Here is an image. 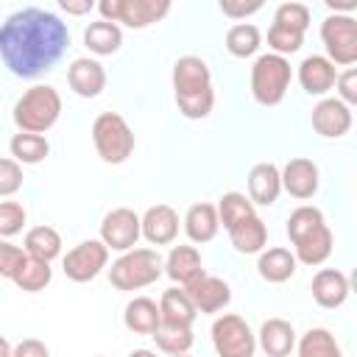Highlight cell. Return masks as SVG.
Listing matches in <instances>:
<instances>
[{"instance_id": "obj_1", "label": "cell", "mask_w": 357, "mask_h": 357, "mask_svg": "<svg viewBox=\"0 0 357 357\" xmlns=\"http://www.w3.org/2000/svg\"><path fill=\"white\" fill-rule=\"evenodd\" d=\"M70 31L53 11L22 8L0 25V59L17 78H36L64 56Z\"/></svg>"}, {"instance_id": "obj_2", "label": "cell", "mask_w": 357, "mask_h": 357, "mask_svg": "<svg viewBox=\"0 0 357 357\" xmlns=\"http://www.w3.org/2000/svg\"><path fill=\"white\" fill-rule=\"evenodd\" d=\"M173 95L176 106L187 120H204L209 117L215 106V89H212V73L209 64L201 56H181L173 64Z\"/></svg>"}, {"instance_id": "obj_3", "label": "cell", "mask_w": 357, "mask_h": 357, "mask_svg": "<svg viewBox=\"0 0 357 357\" xmlns=\"http://www.w3.org/2000/svg\"><path fill=\"white\" fill-rule=\"evenodd\" d=\"M287 237L293 243V254L304 265H324L332 254V231L318 206H296L287 218Z\"/></svg>"}, {"instance_id": "obj_4", "label": "cell", "mask_w": 357, "mask_h": 357, "mask_svg": "<svg viewBox=\"0 0 357 357\" xmlns=\"http://www.w3.org/2000/svg\"><path fill=\"white\" fill-rule=\"evenodd\" d=\"M165 273V259L153 248H126L109 268L112 287L131 293L153 284Z\"/></svg>"}, {"instance_id": "obj_5", "label": "cell", "mask_w": 357, "mask_h": 357, "mask_svg": "<svg viewBox=\"0 0 357 357\" xmlns=\"http://www.w3.org/2000/svg\"><path fill=\"white\" fill-rule=\"evenodd\" d=\"M61 114V95L47 84H33L14 103V123L20 131L45 134Z\"/></svg>"}, {"instance_id": "obj_6", "label": "cell", "mask_w": 357, "mask_h": 357, "mask_svg": "<svg viewBox=\"0 0 357 357\" xmlns=\"http://www.w3.org/2000/svg\"><path fill=\"white\" fill-rule=\"evenodd\" d=\"M293 81L290 61L279 53H262L251 64V95L259 106H279Z\"/></svg>"}, {"instance_id": "obj_7", "label": "cell", "mask_w": 357, "mask_h": 357, "mask_svg": "<svg viewBox=\"0 0 357 357\" xmlns=\"http://www.w3.org/2000/svg\"><path fill=\"white\" fill-rule=\"evenodd\" d=\"M92 142L106 165H123L134 153V131L117 112H103L92 123Z\"/></svg>"}, {"instance_id": "obj_8", "label": "cell", "mask_w": 357, "mask_h": 357, "mask_svg": "<svg viewBox=\"0 0 357 357\" xmlns=\"http://www.w3.org/2000/svg\"><path fill=\"white\" fill-rule=\"evenodd\" d=\"M321 39L332 64L351 67L357 61V20L351 14H329L321 22Z\"/></svg>"}, {"instance_id": "obj_9", "label": "cell", "mask_w": 357, "mask_h": 357, "mask_svg": "<svg viewBox=\"0 0 357 357\" xmlns=\"http://www.w3.org/2000/svg\"><path fill=\"white\" fill-rule=\"evenodd\" d=\"M212 346L220 357H251L257 351V335L240 315L223 312L212 324Z\"/></svg>"}, {"instance_id": "obj_10", "label": "cell", "mask_w": 357, "mask_h": 357, "mask_svg": "<svg viewBox=\"0 0 357 357\" xmlns=\"http://www.w3.org/2000/svg\"><path fill=\"white\" fill-rule=\"evenodd\" d=\"M109 262V248L103 240H84L75 248H70L61 259L64 276L73 282H92Z\"/></svg>"}, {"instance_id": "obj_11", "label": "cell", "mask_w": 357, "mask_h": 357, "mask_svg": "<svg viewBox=\"0 0 357 357\" xmlns=\"http://www.w3.org/2000/svg\"><path fill=\"white\" fill-rule=\"evenodd\" d=\"M142 237L139 231V215L128 206H117L112 212L103 215V223H100V240L106 243L109 251H126V248H134L137 240Z\"/></svg>"}, {"instance_id": "obj_12", "label": "cell", "mask_w": 357, "mask_h": 357, "mask_svg": "<svg viewBox=\"0 0 357 357\" xmlns=\"http://www.w3.org/2000/svg\"><path fill=\"white\" fill-rule=\"evenodd\" d=\"M181 287L187 290L192 307L198 312H204V315H215V312L226 310L229 301H231V287L223 279L209 276V273H198L192 282H187Z\"/></svg>"}, {"instance_id": "obj_13", "label": "cell", "mask_w": 357, "mask_h": 357, "mask_svg": "<svg viewBox=\"0 0 357 357\" xmlns=\"http://www.w3.org/2000/svg\"><path fill=\"white\" fill-rule=\"evenodd\" d=\"M312 128L326 139H340L351 128V106L340 98H324L312 106Z\"/></svg>"}, {"instance_id": "obj_14", "label": "cell", "mask_w": 357, "mask_h": 357, "mask_svg": "<svg viewBox=\"0 0 357 357\" xmlns=\"http://www.w3.org/2000/svg\"><path fill=\"white\" fill-rule=\"evenodd\" d=\"M139 231L153 245H170L178 237V212L167 204H153L139 218Z\"/></svg>"}, {"instance_id": "obj_15", "label": "cell", "mask_w": 357, "mask_h": 357, "mask_svg": "<svg viewBox=\"0 0 357 357\" xmlns=\"http://www.w3.org/2000/svg\"><path fill=\"white\" fill-rule=\"evenodd\" d=\"M279 176H282V190H287L298 201H307L318 192V165L312 159L296 156L279 170Z\"/></svg>"}, {"instance_id": "obj_16", "label": "cell", "mask_w": 357, "mask_h": 357, "mask_svg": "<svg viewBox=\"0 0 357 357\" xmlns=\"http://www.w3.org/2000/svg\"><path fill=\"white\" fill-rule=\"evenodd\" d=\"M67 84L81 98H98L106 89V70L98 59H75L67 67Z\"/></svg>"}, {"instance_id": "obj_17", "label": "cell", "mask_w": 357, "mask_h": 357, "mask_svg": "<svg viewBox=\"0 0 357 357\" xmlns=\"http://www.w3.org/2000/svg\"><path fill=\"white\" fill-rule=\"evenodd\" d=\"M312 298L324 310H335L349 298V279L337 268H321L312 276Z\"/></svg>"}, {"instance_id": "obj_18", "label": "cell", "mask_w": 357, "mask_h": 357, "mask_svg": "<svg viewBox=\"0 0 357 357\" xmlns=\"http://www.w3.org/2000/svg\"><path fill=\"white\" fill-rule=\"evenodd\" d=\"M337 70L326 56H307L298 64V84L307 95H326L335 86Z\"/></svg>"}, {"instance_id": "obj_19", "label": "cell", "mask_w": 357, "mask_h": 357, "mask_svg": "<svg viewBox=\"0 0 357 357\" xmlns=\"http://www.w3.org/2000/svg\"><path fill=\"white\" fill-rule=\"evenodd\" d=\"M282 192V176H279V167L273 162H259L251 167L248 173V198L251 204H259V206H271L276 204Z\"/></svg>"}, {"instance_id": "obj_20", "label": "cell", "mask_w": 357, "mask_h": 357, "mask_svg": "<svg viewBox=\"0 0 357 357\" xmlns=\"http://www.w3.org/2000/svg\"><path fill=\"white\" fill-rule=\"evenodd\" d=\"M257 343L268 357H287L296 349V329L284 318H268L259 326Z\"/></svg>"}, {"instance_id": "obj_21", "label": "cell", "mask_w": 357, "mask_h": 357, "mask_svg": "<svg viewBox=\"0 0 357 357\" xmlns=\"http://www.w3.org/2000/svg\"><path fill=\"white\" fill-rule=\"evenodd\" d=\"M229 237H231V245L240 251V254H259L268 243V229L262 223V218H257V212L240 218L237 223H231L229 229Z\"/></svg>"}, {"instance_id": "obj_22", "label": "cell", "mask_w": 357, "mask_h": 357, "mask_svg": "<svg viewBox=\"0 0 357 357\" xmlns=\"http://www.w3.org/2000/svg\"><path fill=\"white\" fill-rule=\"evenodd\" d=\"M296 254L290 248H282V245H273V248H262L259 251V259H257V271L265 282L271 284H282L287 282L293 273H296Z\"/></svg>"}, {"instance_id": "obj_23", "label": "cell", "mask_w": 357, "mask_h": 357, "mask_svg": "<svg viewBox=\"0 0 357 357\" xmlns=\"http://www.w3.org/2000/svg\"><path fill=\"white\" fill-rule=\"evenodd\" d=\"M218 229H220V220H218V206L215 204L201 201V204H192L187 209V215H184V231H187V237L192 243H209V240H215Z\"/></svg>"}, {"instance_id": "obj_24", "label": "cell", "mask_w": 357, "mask_h": 357, "mask_svg": "<svg viewBox=\"0 0 357 357\" xmlns=\"http://www.w3.org/2000/svg\"><path fill=\"white\" fill-rule=\"evenodd\" d=\"M159 315L165 326H192L198 310L192 307L184 287H170L159 298Z\"/></svg>"}, {"instance_id": "obj_25", "label": "cell", "mask_w": 357, "mask_h": 357, "mask_svg": "<svg viewBox=\"0 0 357 357\" xmlns=\"http://www.w3.org/2000/svg\"><path fill=\"white\" fill-rule=\"evenodd\" d=\"M123 324L128 332L134 335H153L156 326L162 324V315H159V304L148 296H137L126 304V312H123Z\"/></svg>"}, {"instance_id": "obj_26", "label": "cell", "mask_w": 357, "mask_h": 357, "mask_svg": "<svg viewBox=\"0 0 357 357\" xmlns=\"http://www.w3.org/2000/svg\"><path fill=\"white\" fill-rule=\"evenodd\" d=\"M165 273L176 282V284H187L192 282L198 273H204V262L195 245H173L167 259H165Z\"/></svg>"}, {"instance_id": "obj_27", "label": "cell", "mask_w": 357, "mask_h": 357, "mask_svg": "<svg viewBox=\"0 0 357 357\" xmlns=\"http://www.w3.org/2000/svg\"><path fill=\"white\" fill-rule=\"evenodd\" d=\"M50 279H53L50 262H47V259H39V257H31L28 251H25V259L17 265V271H14V276H11V282H14L20 290H25V293H39V290H45V287L50 284Z\"/></svg>"}, {"instance_id": "obj_28", "label": "cell", "mask_w": 357, "mask_h": 357, "mask_svg": "<svg viewBox=\"0 0 357 357\" xmlns=\"http://www.w3.org/2000/svg\"><path fill=\"white\" fill-rule=\"evenodd\" d=\"M84 45L95 53V56H112L120 50L123 45V31L117 22H109V20H98V22H89V28L84 31Z\"/></svg>"}, {"instance_id": "obj_29", "label": "cell", "mask_w": 357, "mask_h": 357, "mask_svg": "<svg viewBox=\"0 0 357 357\" xmlns=\"http://www.w3.org/2000/svg\"><path fill=\"white\" fill-rule=\"evenodd\" d=\"M170 3L173 0H128L123 25L137 28V31L148 28V25H153V22H159L170 14Z\"/></svg>"}, {"instance_id": "obj_30", "label": "cell", "mask_w": 357, "mask_h": 357, "mask_svg": "<svg viewBox=\"0 0 357 357\" xmlns=\"http://www.w3.org/2000/svg\"><path fill=\"white\" fill-rule=\"evenodd\" d=\"M8 151L11 156L20 162V165H39L47 153H50V145L42 134H33V131H20L11 137L8 142Z\"/></svg>"}, {"instance_id": "obj_31", "label": "cell", "mask_w": 357, "mask_h": 357, "mask_svg": "<svg viewBox=\"0 0 357 357\" xmlns=\"http://www.w3.org/2000/svg\"><path fill=\"white\" fill-rule=\"evenodd\" d=\"M293 351H298V357H340V346H337L335 335L324 326L307 329Z\"/></svg>"}, {"instance_id": "obj_32", "label": "cell", "mask_w": 357, "mask_h": 357, "mask_svg": "<svg viewBox=\"0 0 357 357\" xmlns=\"http://www.w3.org/2000/svg\"><path fill=\"white\" fill-rule=\"evenodd\" d=\"M22 248H25L31 257H39V259L53 262V259L61 254V234H59L53 226H33V229H28Z\"/></svg>"}, {"instance_id": "obj_33", "label": "cell", "mask_w": 357, "mask_h": 357, "mask_svg": "<svg viewBox=\"0 0 357 357\" xmlns=\"http://www.w3.org/2000/svg\"><path fill=\"white\" fill-rule=\"evenodd\" d=\"M262 45V33L257 25L251 22H237L226 31V50L234 56V59H248L259 50Z\"/></svg>"}, {"instance_id": "obj_34", "label": "cell", "mask_w": 357, "mask_h": 357, "mask_svg": "<svg viewBox=\"0 0 357 357\" xmlns=\"http://www.w3.org/2000/svg\"><path fill=\"white\" fill-rule=\"evenodd\" d=\"M156 349L165 354H187L192 349V326H165L159 324L151 335Z\"/></svg>"}, {"instance_id": "obj_35", "label": "cell", "mask_w": 357, "mask_h": 357, "mask_svg": "<svg viewBox=\"0 0 357 357\" xmlns=\"http://www.w3.org/2000/svg\"><path fill=\"white\" fill-rule=\"evenodd\" d=\"M251 212H254V204L243 192H223L218 201V220L223 223V229H229L231 223H237L240 218H245Z\"/></svg>"}, {"instance_id": "obj_36", "label": "cell", "mask_w": 357, "mask_h": 357, "mask_svg": "<svg viewBox=\"0 0 357 357\" xmlns=\"http://www.w3.org/2000/svg\"><path fill=\"white\" fill-rule=\"evenodd\" d=\"M301 45H304V31H296V28H287V25H279V22L271 25V31H268V47L273 53L287 56V53H296Z\"/></svg>"}, {"instance_id": "obj_37", "label": "cell", "mask_w": 357, "mask_h": 357, "mask_svg": "<svg viewBox=\"0 0 357 357\" xmlns=\"http://www.w3.org/2000/svg\"><path fill=\"white\" fill-rule=\"evenodd\" d=\"M273 22H279V25H287V28H296V31H304V33H307V28H310V8H307L304 3H296V0L282 3V6L276 8V14H273Z\"/></svg>"}, {"instance_id": "obj_38", "label": "cell", "mask_w": 357, "mask_h": 357, "mask_svg": "<svg viewBox=\"0 0 357 357\" xmlns=\"http://www.w3.org/2000/svg\"><path fill=\"white\" fill-rule=\"evenodd\" d=\"M25 206L20 201H0V237H14L25 226Z\"/></svg>"}, {"instance_id": "obj_39", "label": "cell", "mask_w": 357, "mask_h": 357, "mask_svg": "<svg viewBox=\"0 0 357 357\" xmlns=\"http://www.w3.org/2000/svg\"><path fill=\"white\" fill-rule=\"evenodd\" d=\"M20 187H22V167H20V162L11 156H3L0 159V198H8V195H14V192H20Z\"/></svg>"}, {"instance_id": "obj_40", "label": "cell", "mask_w": 357, "mask_h": 357, "mask_svg": "<svg viewBox=\"0 0 357 357\" xmlns=\"http://www.w3.org/2000/svg\"><path fill=\"white\" fill-rule=\"evenodd\" d=\"M25 259V248L20 245H11L8 237H0V276L3 279H11L17 265Z\"/></svg>"}, {"instance_id": "obj_41", "label": "cell", "mask_w": 357, "mask_h": 357, "mask_svg": "<svg viewBox=\"0 0 357 357\" xmlns=\"http://www.w3.org/2000/svg\"><path fill=\"white\" fill-rule=\"evenodd\" d=\"M218 6L229 20H245L257 14L265 6V0H218Z\"/></svg>"}, {"instance_id": "obj_42", "label": "cell", "mask_w": 357, "mask_h": 357, "mask_svg": "<svg viewBox=\"0 0 357 357\" xmlns=\"http://www.w3.org/2000/svg\"><path fill=\"white\" fill-rule=\"evenodd\" d=\"M335 84H337V95H340V100L349 103V106H354V103H357V70L349 67L343 75L335 78Z\"/></svg>"}, {"instance_id": "obj_43", "label": "cell", "mask_w": 357, "mask_h": 357, "mask_svg": "<svg viewBox=\"0 0 357 357\" xmlns=\"http://www.w3.org/2000/svg\"><path fill=\"white\" fill-rule=\"evenodd\" d=\"M95 6H98V11H100L103 20H109V22H123L126 8H128V0H98Z\"/></svg>"}, {"instance_id": "obj_44", "label": "cell", "mask_w": 357, "mask_h": 357, "mask_svg": "<svg viewBox=\"0 0 357 357\" xmlns=\"http://www.w3.org/2000/svg\"><path fill=\"white\" fill-rule=\"evenodd\" d=\"M47 351H50V349H47L42 340H33V337H28V340L11 346V357H47Z\"/></svg>"}, {"instance_id": "obj_45", "label": "cell", "mask_w": 357, "mask_h": 357, "mask_svg": "<svg viewBox=\"0 0 357 357\" xmlns=\"http://www.w3.org/2000/svg\"><path fill=\"white\" fill-rule=\"evenodd\" d=\"M56 3H59V8L67 11L70 17H84V14H89V11L95 8L98 0H56Z\"/></svg>"}, {"instance_id": "obj_46", "label": "cell", "mask_w": 357, "mask_h": 357, "mask_svg": "<svg viewBox=\"0 0 357 357\" xmlns=\"http://www.w3.org/2000/svg\"><path fill=\"white\" fill-rule=\"evenodd\" d=\"M335 14H351L357 8V0H324Z\"/></svg>"}, {"instance_id": "obj_47", "label": "cell", "mask_w": 357, "mask_h": 357, "mask_svg": "<svg viewBox=\"0 0 357 357\" xmlns=\"http://www.w3.org/2000/svg\"><path fill=\"white\" fill-rule=\"evenodd\" d=\"M0 357H11V343L0 335Z\"/></svg>"}]
</instances>
